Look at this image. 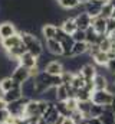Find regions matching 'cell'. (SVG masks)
<instances>
[{"instance_id": "6da1fadb", "label": "cell", "mask_w": 115, "mask_h": 124, "mask_svg": "<svg viewBox=\"0 0 115 124\" xmlns=\"http://www.w3.org/2000/svg\"><path fill=\"white\" fill-rule=\"evenodd\" d=\"M19 33L22 35V42L25 43L28 52L32 54L33 56L39 58L43 54V45L39 40V38L36 35H33V33H29V32H19Z\"/></svg>"}, {"instance_id": "7a4b0ae2", "label": "cell", "mask_w": 115, "mask_h": 124, "mask_svg": "<svg viewBox=\"0 0 115 124\" xmlns=\"http://www.w3.org/2000/svg\"><path fill=\"white\" fill-rule=\"evenodd\" d=\"M114 95L109 90H101V91H93L92 97H91V101L96 105H102V107H108L112 104V100H114Z\"/></svg>"}, {"instance_id": "3957f363", "label": "cell", "mask_w": 115, "mask_h": 124, "mask_svg": "<svg viewBox=\"0 0 115 124\" xmlns=\"http://www.w3.org/2000/svg\"><path fill=\"white\" fill-rule=\"evenodd\" d=\"M28 101V98H20L14 102H10V104H7V111L13 117H25V110H26Z\"/></svg>"}, {"instance_id": "277c9868", "label": "cell", "mask_w": 115, "mask_h": 124, "mask_svg": "<svg viewBox=\"0 0 115 124\" xmlns=\"http://www.w3.org/2000/svg\"><path fill=\"white\" fill-rule=\"evenodd\" d=\"M12 79H13V82L16 84V85H22L23 82H26L29 78H32V72L26 69V68H23V66H20V65H17L16 68H14V71L12 72Z\"/></svg>"}, {"instance_id": "5b68a950", "label": "cell", "mask_w": 115, "mask_h": 124, "mask_svg": "<svg viewBox=\"0 0 115 124\" xmlns=\"http://www.w3.org/2000/svg\"><path fill=\"white\" fill-rule=\"evenodd\" d=\"M105 3L107 1H104V0H91V1L85 3V12L92 19H95V17L101 16V9Z\"/></svg>"}, {"instance_id": "8992f818", "label": "cell", "mask_w": 115, "mask_h": 124, "mask_svg": "<svg viewBox=\"0 0 115 124\" xmlns=\"http://www.w3.org/2000/svg\"><path fill=\"white\" fill-rule=\"evenodd\" d=\"M22 88V95L23 98H28V100H36V82H35V78H29L26 82H23L20 85Z\"/></svg>"}, {"instance_id": "52a82bcc", "label": "cell", "mask_w": 115, "mask_h": 124, "mask_svg": "<svg viewBox=\"0 0 115 124\" xmlns=\"http://www.w3.org/2000/svg\"><path fill=\"white\" fill-rule=\"evenodd\" d=\"M25 117L28 118H39L42 117L40 107H39V100H29L25 110Z\"/></svg>"}, {"instance_id": "ba28073f", "label": "cell", "mask_w": 115, "mask_h": 124, "mask_svg": "<svg viewBox=\"0 0 115 124\" xmlns=\"http://www.w3.org/2000/svg\"><path fill=\"white\" fill-rule=\"evenodd\" d=\"M73 20H75L78 29L86 31V29H89V28L92 26V20H93V19H92L86 12H84V13H78V15L73 17Z\"/></svg>"}, {"instance_id": "9c48e42d", "label": "cell", "mask_w": 115, "mask_h": 124, "mask_svg": "<svg viewBox=\"0 0 115 124\" xmlns=\"http://www.w3.org/2000/svg\"><path fill=\"white\" fill-rule=\"evenodd\" d=\"M19 65L20 66H23V68H26L29 71H33V69H37V58L36 56H33L32 54H23L20 58H19Z\"/></svg>"}, {"instance_id": "30bf717a", "label": "cell", "mask_w": 115, "mask_h": 124, "mask_svg": "<svg viewBox=\"0 0 115 124\" xmlns=\"http://www.w3.org/2000/svg\"><path fill=\"white\" fill-rule=\"evenodd\" d=\"M20 43H22V35H20V33H16V35L10 36V38H7V39L0 40V46L3 48L4 52H7V51L16 48V46L20 45Z\"/></svg>"}, {"instance_id": "8fae6325", "label": "cell", "mask_w": 115, "mask_h": 124, "mask_svg": "<svg viewBox=\"0 0 115 124\" xmlns=\"http://www.w3.org/2000/svg\"><path fill=\"white\" fill-rule=\"evenodd\" d=\"M16 33H19V32H17V29H16V26H14L13 22H7L6 20V22L0 23V40L7 39V38L13 36Z\"/></svg>"}, {"instance_id": "7c38bea8", "label": "cell", "mask_w": 115, "mask_h": 124, "mask_svg": "<svg viewBox=\"0 0 115 124\" xmlns=\"http://www.w3.org/2000/svg\"><path fill=\"white\" fill-rule=\"evenodd\" d=\"M1 98H3V100L7 102V104H10V102H14V101H17V100L23 98L20 85H14V87H13L10 91H7V93H3V94H1Z\"/></svg>"}, {"instance_id": "4fadbf2b", "label": "cell", "mask_w": 115, "mask_h": 124, "mask_svg": "<svg viewBox=\"0 0 115 124\" xmlns=\"http://www.w3.org/2000/svg\"><path fill=\"white\" fill-rule=\"evenodd\" d=\"M42 117H43L49 124H56L58 123V120L60 118V116H59L56 107H55V102H50V104H49V107L46 108V111L43 113Z\"/></svg>"}, {"instance_id": "5bb4252c", "label": "cell", "mask_w": 115, "mask_h": 124, "mask_svg": "<svg viewBox=\"0 0 115 124\" xmlns=\"http://www.w3.org/2000/svg\"><path fill=\"white\" fill-rule=\"evenodd\" d=\"M65 68H63L62 61H55V59H52L45 68V72H48L49 75H55V77H59Z\"/></svg>"}, {"instance_id": "9a60e30c", "label": "cell", "mask_w": 115, "mask_h": 124, "mask_svg": "<svg viewBox=\"0 0 115 124\" xmlns=\"http://www.w3.org/2000/svg\"><path fill=\"white\" fill-rule=\"evenodd\" d=\"M109 85V79L108 77H105L104 74L98 72L93 78V91H101V90H108Z\"/></svg>"}, {"instance_id": "2e32d148", "label": "cell", "mask_w": 115, "mask_h": 124, "mask_svg": "<svg viewBox=\"0 0 115 124\" xmlns=\"http://www.w3.org/2000/svg\"><path fill=\"white\" fill-rule=\"evenodd\" d=\"M79 74L85 78V81H92L93 78H95V75L98 74V69H96V66L93 65V63H86L84 65L82 68H81V71H79Z\"/></svg>"}, {"instance_id": "e0dca14e", "label": "cell", "mask_w": 115, "mask_h": 124, "mask_svg": "<svg viewBox=\"0 0 115 124\" xmlns=\"http://www.w3.org/2000/svg\"><path fill=\"white\" fill-rule=\"evenodd\" d=\"M45 43H46V51L50 55L62 56V45H60V42H58L56 39H49V40H45Z\"/></svg>"}, {"instance_id": "ac0fdd59", "label": "cell", "mask_w": 115, "mask_h": 124, "mask_svg": "<svg viewBox=\"0 0 115 124\" xmlns=\"http://www.w3.org/2000/svg\"><path fill=\"white\" fill-rule=\"evenodd\" d=\"M73 43H75V40L72 39L71 35H68V36L60 42V45H62V56H63V58H71V56H72Z\"/></svg>"}, {"instance_id": "d6986e66", "label": "cell", "mask_w": 115, "mask_h": 124, "mask_svg": "<svg viewBox=\"0 0 115 124\" xmlns=\"http://www.w3.org/2000/svg\"><path fill=\"white\" fill-rule=\"evenodd\" d=\"M92 28L98 35H107V19L98 16L92 20Z\"/></svg>"}, {"instance_id": "ffe728a7", "label": "cell", "mask_w": 115, "mask_h": 124, "mask_svg": "<svg viewBox=\"0 0 115 124\" xmlns=\"http://www.w3.org/2000/svg\"><path fill=\"white\" fill-rule=\"evenodd\" d=\"M56 31H58V26L53 25V23H46V25H43V28H42V36H43V39H45V40L55 39Z\"/></svg>"}, {"instance_id": "44dd1931", "label": "cell", "mask_w": 115, "mask_h": 124, "mask_svg": "<svg viewBox=\"0 0 115 124\" xmlns=\"http://www.w3.org/2000/svg\"><path fill=\"white\" fill-rule=\"evenodd\" d=\"M99 120L102 121V124H115V116H114V111H112L111 105L104 108V113L101 114Z\"/></svg>"}, {"instance_id": "7402d4cb", "label": "cell", "mask_w": 115, "mask_h": 124, "mask_svg": "<svg viewBox=\"0 0 115 124\" xmlns=\"http://www.w3.org/2000/svg\"><path fill=\"white\" fill-rule=\"evenodd\" d=\"M88 49H89V45L86 42H75L72 48V56H79V55L88 54Z\"/></svg>"}, {"instance_id": "603a6c76", "label": "cell", "mask_w": 115, "mask_h": 124, "mask_svg": "<svg viewBox=\"0 0 115 124\" xmlns=\"http://www.w3.org/2000/svg\"><path fill=\"white\" fill-rule=\"evenodd\" d=\"M60 28L63 29L65 33H68V35H72L73 32L78 29V28H76V23H75V20H73V17H68V19H65V20L62 22Z\"/></svg>"}, {"instance_id": "cb8c5ba5", "label": "cell", "mask_w": 115, "mask_h": 124, "mask_svg": "<svg viewBox=\"0 0 115 124\" xmlns=\"http://www.w3.org/2000/svg\"><path fill=\"white\" fill-rule=\"evenodd\" d=\"M55 107H56V110H58V113H59L60 117H71L72 116V111L68 108L66 101H56L55 102Z\"/></svg>"}, {"instance_id": "d4e9b609", "label": "cell", "mask_w": 115, "mask_h": 124, "mask_svg": "<svg viewBox=\"0 0 115 124\" xmlns=\"http://www.w3.org/2000/svg\"><path fill=\"white\" fill-rule=\"evenodd\" d=\"M91 107H92V101H78V111L85 117L89 118V113H91Z\"/></svg>"}, {"instance_id": "484cf974", "label": "cell", "mask_w": 115, "mask_h": 124, "mask_svg": "<svg viewBox=\"0 0 115 124\" xmlns=\"http://www.w3.org/2000/svg\"><path fill=\"white\" fill-rule=\"evenodd\" d=\"M16 84L13 82V79H12V77H3L1 79H0V93H7V91H10L13 87H14Z\"/></svg>"}, {"instance_id": "4316f807", "label": "cell", "mask_w": 115, "mask_h": 124, "mask_svg": "<svg viewBox=\"0 0 115 124\" xmlns=\"http://www.w3.org/2000/svg\"><path fill=\"white\" fill-rule=\"evenodd\" d=\"M71 87H72L75 91L82 90V88L85 87V78H84L79 72H76V74L73 75V79H72V82H71Z\"/></svg>"}, {"instance_id": "83f0119b", "label": "cell", "mask_w": 115, "mask_h": 124, "mask_svg": "<svg viewBox=\"0 0 115 124\" xmlns=\"http://www.w3.org/2000/svg\"><path fill=\"white\" fill-rule=\"evenodd\" d=\"M92 61L95 62L96 65H99V66H107V63L109 61V58H108V54L107 52H98L93 58H92Z\"/></svg>"}, {"instance_id": "f1b7e54d", "label": "cell", "mask_w": 115, "mask_h": 124, "mask_svg": "<svg viewBox=\"0 0 115 124\" xmlns=\"http://www.w3.org/2000/svg\"><path fill=\"white\" fill-rule=\"evenodd\" d=\"M58 4H59L62 9L72 10V9H76V7L79 6V1H78V0H58Z\"/></svg>"}, {"instance_id": "f546056e", "label": "cell", "mask_w": 115, "mask_h": 124, "mask_svg": "<svg viewBox=\"0 0 115 124\" xmlns=\"http://www.w3.org/2000/svg\"><path fill=\"white\" fill-rule=\"evenodd\" d=\"M86 43L88 45H93V43H96L98 42V38H99V35L95 32V29L91 26L89 29H86Z\"/></svg>"}, {"instance_id": "4dcf8cb0", "label": "cell", "mask_w": 115, "mask_h": 124, "mask_svg": "<svg viewBox=\"0 0 115 124\" xmlns=\"http://www.w3.org/2000/svg\"><path fill=\"white\" fill-rule=\"evenodd\" d=\"M69 98L68 94V87L66 85H60L56 88V101H66Z\"/></svg>"}, {"instance_id": "1f68e13d", "label": "cell", "mask_w": 115, "mask_h": 124, "mask_svg": "<svg viewBox=\"0 0 115 124\" xmlns=\"http://www.w3.org/2000/svg\"><path fill=\"white\" fill-rule=\"evenodd\" d=\"M91 97H92V93L88 91V90H85V88L76 91V100H78V101H89Z\"/></svg>"}, {"instance_id": "d6a6232c", "label": "cell", "mask_w": 115, "mask_h": 124, "mask_svg": "<svg viewBox=\"0 0 115 124\" xmlns=\"http://www.w3.org/2000/svg\"><path fill=\"white\" fill-rule=\"evenodd\" d=\"M112 10H114V7L107 1V3L102 6V9H101V17H104V19H109L111 15H112Z\"/></svg>"}, {"instance_id": "836d02e7", "label": "cell", "mask_w": 115, "mask_h": 124, "mask_svg": "<svg viewBox=\"0 0 115 124\" xmlns=\"http://www.w3.org/2000/svg\"><path fill=\"white\" fill-rule=\"evenodd\" d=\"M72 39L75 42H86V32L85 31H81V29H76L72 35Z\"/></svg>"}, {"instance_id": "e575fe53", "label": "cell", "mask_w": 115, "mask_h": 124, "mask_svg": "<svg viewBox=\"0 0 115 124\" xmlns=\"http://www.w3.org/2000/svg\"><path fill=\"white\" fill-rule=\"evenodd\" d=\"M73 72H69V71H63L60 74V79H62V84L63 85H71L72 79H73Z\"/></svg>"}, {"instance_id": "d590c367", "label": "cell", "mask_w": 115, "mask_h": 124, "mask_svg": "<svg viewBox=\"0 0 115 124\" xmlns=\"http://www.w3.org/2000/svg\"><path fill=\"white\" fill-rule=\"evenodd\" d=\"M104 108H105V107H102V105H96V104L92 102L91 113H89V118H91V117H101V114L104 113Z\"/></svg>"}, {"instance_id": "8d00e7d4", "label": "cell", "mask_w": 115, "mask_h": 124, "mask_svg": "<svg viewBox=\"0 0 115 124\" xmlns=\"http://www.w3.org/2000/svg\"><path fill=\"white\" fill-rule=\"evenodd\" d=\"M98 45H99V49H101L102 52H108V51H109V48H111V40L108 39V36H105V38H104Z\"/></svg>"}, {"instance_id": "74e56055", "label": "cell", "mask_w": 115, "mask_h": 124, "mask_svg": "<svg viewBox=\"0 0 115 124\" xmlns=\"http://www.w3.org/2000/svg\"><path fill=\"white\" fill-rule=\"evenodd\" d=\"M66 105H68V108L73 113V111L78 110V100H76V98H68V100H66Z\"/></svg>"}, {"instance_id": "f35d334b", "label": "cell", "mask_w": 115, "mask_h": 124, "mask_svg": "<svg viewBox=\"0 0 115 124\" xmlns=\"http://www.w3.org/2000/svg\"><path fill=\"white\" fill-rule=\"evenodd\" d=\"M66 36H68V33H65V32H63V29H62L60 26H58V31H56V36H55V39H56L58 42H62Z\"/></svg>"}, {"instance_id": "ab89813d", "label": "cell", "mask_w": 115, "mask_h": 124, "mask_svg": "<svg viewBox=\"0 0 115 124\" xmlns=\"http://www.w3.org/2000/svg\"><path fill=\"white\" fill-rule=\"evenodd\" d=\"M105 68H107V71H108L112 77H115V58H114V59H109Z\"/></svg>"}, {"instance_id": "60d3db41", "label": "cell", "mask_w": 115, "mask_h": 124, "mask_svg": "<svg viewBox=\"0 0 115 124\" xmlns=\"http://www.w3.org/2000/svg\"><path fill=\"white\" fill-rule=\"evenodd\" d=\"M9 117H10V113L7 111V108L6 110H0V124H6Z\"/></svg>"}, {"instance_id": "b9f144b4", "label": "cell", "mask_w": 115, "mask_h": 124, "mask_svg": "<svg viewBox=\"0 0 115 124\" xmlns=\"http://www.w3.org/2000/svg\"><path fill=\"white\" fill-rule=\"evenodd\" d=\"M112 31H115V19L109 17V19H107V35Z\"/></svg>"}, {"instance_id": "7bdbcfd3", "label": "cell", "mask_w": 115, "mask_h": 124, "mask_svg": "<svg viewBox=\"0 0 115 124\" xmlns=\"http://www.w3.org/2000/svg\"><path fill=\"white\" fill-rule=\"evenodd\" d=\"M16 124H32V121L28 117H16Z\"/></svg>"}, {"instance_id": "ee69618b", "label": "cell", "mask_w": 115, "mask_h": 124, "mask_svg": "<svg viewBox=\"0 0 115 124\" xmlns=\"http://www.w3.org/2000/svg\"><path fill=\"white\" fill-rule=\"evenodd\" d=\"M88 124H102V121L99 120V117H91L88 118Z\"/></svg>"}, {"instance_id": "f6af8a7d", "label": "cell", "mask_w": 115, "mask_h": 124, "mask_svg": "<svg viewBox=\"0 0 115 124\" xmlns=\"http://www.w3.org/2000/svg\"><path fill=\"white\" fill-rule=\"evenodd\" d=\"M7 108V102L1 98V95H0V110H6Z\"/></svg>"}, {"instance_id": "bcb514c9", "label": "cell", "mask_w": 115, "mask_h": 124, "mask_svg": "<svg viewBox=\"0 0 115 124\" xmlns=\"http://www.w3.org/2000/svg\"><path fill=\"white\" fill-rule=\"evenodd\" d=\"M107 36H108V39H109V40H111V42H115V31L109 32V33H108V35H107Z\"/></svg>"}, {"instance_id": "7dc6e473", "label": "cell", "mask_w": 115, "mask_h": 124, "mask_svg": "<svg viewBox=\"0 0 115 124\" xmlns=\"http://www.w3.org/2000/svg\"><path fill=\"white\" fill-rule=\"evenodd\" d=\"M36 124H49V123H48L43 117H39V118H37V121H36Z\"/></svg>"}, {"instance_id": "c3c4849f", "label": "cell", "mask_w": 115, "mask_h": 124, "mask_svg": "<svg viewBox=\"0 0 115 124\" xmlns=\"http://www.w3.org/2000/svg\"><path fill=\"white\" fill-rule=\"evenodd\" d=\"M111 108L114 111V116H115V95H114V100H112V104H111Z\"/></svg>"}, {"instance_id": "681fc988", "label": "cell", "mask_w": 115, "mask_h": 124, "mask_svg": "<svg viewBox=\"0 0 115 124\" xmlns=\"http://www.w3.org/2000/svg\"><path fill=\"white\" fill-rule=\"evenodd\" d=\"M107 1H108V3H109V4H111V6L115 9V0H107Z\"/></svg>"}, {"instance_id": "f907efd6", "label": "cell", "mask_w": 115, "mask_h": 124, "mask_svg": "<svg viewBox=\"0 0 115 124\" xmlns=\"http://www.w3.org/2000/svg\"><path fill=\"white\" fill-rule=\"evenodd\" d=\"M79 3H82V4H85V3H88V1H91V0H78Z\"/></svg>"}, {"instance_id": "816d5d0a", "label": "cell", "mask_w": 115, "mask_h": 124, "mask_svg": "<svg viewBox=\"0 0 115 124\" xmlns=\"http://www.w3.org/2000/svg\"><path fill=\"white\" fill-rule=\"evenodd\" d=\"M111 17H112V19H115V9L112 10V15H111Z\"/></svg>"}]
</instances>
